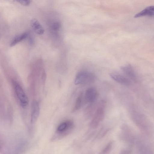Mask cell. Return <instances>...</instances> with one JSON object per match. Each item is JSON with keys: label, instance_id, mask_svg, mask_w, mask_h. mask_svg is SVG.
I'll use <instances>...</instances> for the list:
<instances>
[{"label": "cell", "instance_id": "7a4b0ae2", "mask_svg": "<svg viewBox=\"0 0 154 154\" xmlns=\"http://www.w3.org/2000/svg\"><path fill=\"white\" fill-rule=\"evenodd\" d=\"M105 105L104 101L102 100L100 102L90 123L92 128H97L103 120L105 115Z\"/></svg>", "mask_w": 154, "mask_h": 154}, {"label": "cell", "instance_id": "52a82bcc", "mask_svg": "<svg viewBox=\"0 0 154 154\" xmlns=\"http://www.w3.org/2000/svg\"><path fill=\"white\" fill-rule=\"evenodd\" d=\"M39 113V103L35 100L33 101L31 106V122L34 123L37 120Z\"/></svg>", "mask_w": 154, "mask_h": 154}, {"label": "cell", "instance_id": "6da1fadb", "mask_svg": "<svg viewBox=\"0 0 154 154\" xmlns=\"http://www.w3.org/2000/svg\"><path fill=\"white\" fill-rule=\"evenodd\" d=\"M96 79V75L93 73L82 71L79 72L76 75L74 83L76 85H86L94 82Z\"/></svg>", "mask_w": 154, "mask_h": 154}, {"label": "cell", "instance_id": "4fadbf2b", "mask_svg": "<svg viewBox=\"0 0 154 154\" xmlns=\"http://www.w3.org/2000/svg\"><path fill=\"white\" fill-rule=\"evenodd\" d=\"M112 146V143H109L102 150L99 154H108L110 152Z\"/></svg>", "mask_w": 154, "mask_h": 154}, {"label": "cell", "instance_id": "e0dca14e", "mask_svg": "<svg viewBox=\"0 0 154 154\" xmlns=\"http://www.w3.org/2000/svg\"><path fill=\"white\" fill-rule=\"evenodd\" d=\"M46 74L44 72H42V80L43 83H44L46 79Z\"/></svg>", "mask_w": 154, "mask_h": 154}, {"label": "cell", "instance_id": "9c48e42d", "mask_svg": "<svg viewBox=\"0 0 154 154\" xmlns=\"http://www.w3.org/2000/svg\"><path fill=\"white\" fill-rule=\"evenodd\" d=\"M154 7L151 5L136 14L134 16L135 18H138L144 16H153L154 15Z\"/></svg>", "mask_w": 154, "mask_h": 154}, {"label": "cell", "instance_id": "ba28073f", "mask_svg": "<svg viewBox=\"0 0 154 154\" xmlns=\"http://www.w3.org/2000/svg\"><path fill=\"white\" fill-rule=\"evenodd\" d=\"M73 126V122L70 120L64 122L60 124L57 128V132L60 134H63L71 129Z\"/></svg>", "mask_w": 154, "mask_h": 154}, {"label": "cell", "instance_id": "7c38bea8", "mask_svg": "<svg viewBox=\"0 0 154 154\" xmlns=\"http://www.w3.org/2000/svg\"><path fill=\"white\" fill-rule=\"evenodd\" d=\"M83 101V94L81 93L78 97L72 111L74 112L79 109L82 106Z\"/></svg>", "mask_w": 154, "mask_h": 154}, {"label": "cell", "instance_id": "5b68a950", "mask_svg": "<svg viewBox=\"0 0 154 154\" xmlns=\"http://www.w3.org/2000/svg\"><path fill=\"white\" fill-rule=\"evenodd\" d=\"M110 77L117 82L124 85H130L131 82L127 77L122 75L115 73H111L109 75Z\"/></svg>", "mask_w": 154, "mask_h": 154}, {"label": "cell", "instance_id": "8fae6325", "mask_svg": "<svg viewBox=\"0 0 154 154\" xmlns=\"http://www.w3.org/2000/svg\"><path fill=\"white\" fill-rule=\"evenodd\" d=\"M29 34L27 32L19 34L15 36L11 43L10 46H13L19 42L25 39L28 36Z\"/></svg>", "mask_w": 154, "mask_h": 154}, {"label": "cell", "instance_id": "9a60e30c", "mask_svg": "<svg viewBox=\"0 0 154 154\" xmlns=\"http://www.w3.org/2000/svg\"><path fill=\"white\" fill-rule=\"evenodd\" d=\"M22 5L27 6L29 5L31 3V1L30 0H18L16 1Z\"/></svg>", "mask_w": 154, "mask_h": 154}, {"label": "cell", "instance_id": "30bf717a", "mask_svg": "<svg viewBox=\"0 0 154 154\" xmlns=\"http://www.w3.org/2000/svg\"><path fill=\"white\" fill-rule=\"evenodd\" d=\"M31 25L33 30L37 34L42 35L44 33L43 28L37 19H34L32 20L31 22Z\"/></svg>", "mask_w": 154, "mask_h": 154}, {"label": "cell", "instance_id": "5bb4252c", "mask_svg": "<svg viewBox=\"0 0 154 154\" xmlns=\"http://www.w3.org/2000/svg\"><path fill=\"white\" fill-rule=\"evenodd\" d=\"M61 26V23L60 22H55L52 24V28L54 30L56 31L59 30Z\"/></svg>", "mask_w": 154, "mask_h": 154}, {"label": "cell", "instance_id": "3957f363", "mask_svg": "<svg viewBox=\"0 0 154 154\" xmlns=\"http://www.w3.org/2000/svg\"><path fill=\"white\" fill-rule=\"evenodd\" d=\"M14 91L20 103L23 107H26L28 105L29 100L28 97L24 90L16 82H13Z\"/></svg>", "mask_w": 154, "mask_h": 154}, {"label": "cell", "instance_id": "8992f818", "mask_svg": "<svg viewBox=\"0 0 154 154\" xmlns=\"http://www.w3.org/2000/svg\"><path fill=\"white\" fill-rule=\"evenodd\" d=\"M121 69L128 78L134 81L137 79V75L134 69L130 64L122 66Z\"/></svg>", "mask_w": 154, "mask_h": 154}, {"label": "cell", "instance_id": "277c9868", "mask_svg": "<svg viewBox=\"0 0 154 154\" xmlns=\"http://www.w3.org/2000/svg\"><path fill=\"white\" fill-rule=\"evenodd\" d=\"M85 95V102L92 104L96 100L98 97V93L95 88H90L86 90Z\"/></svg>", "mask_w": 154, "mask_h": 154}, {"label": "cell", "instance_id": "2e32d148", "mask_svg": "<svg viewBox=\"0 0 154 154\" xmlns=\"http://www.w3.org/2000/svg\"><path fill=\"white\" fill-rule=\"evenodd\" d=\"M132 151L129 148H125L122 150L119 154H131Z\"/></svg>", "mask_w": 154, "mask_h": 154}]
</instances>
